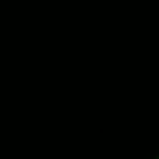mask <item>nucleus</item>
I'll return each mask as SVG.
<instances>
[{
    "label": "nucleus",
    "instance_id": "nucleus-1",
    "mask_svg": "<svg viewBox=\"0 0 159 159\" xmlns=\"http://www.w3.org/2000/svg\"><path fill=\"white\" fill-rule=\"evenodd\" d=\"M156 159H159V156H156Z\"/></svg>",
    "mask_w": 159,
    "mask_h": 159
}]
</instances>
